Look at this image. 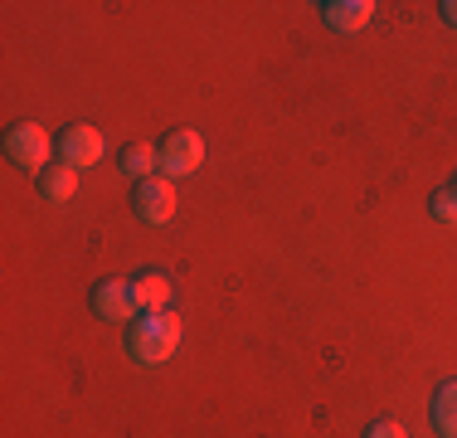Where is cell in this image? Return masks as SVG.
I'll return each mask as SVG.
<instances>
[{"label": "cell", "mask_w": 457, "mask_h": 438, "mask_svg": "<svg viewBox=\"0 0 457 438\" xmlns=\"http://www.w3.org/2000/svg\"><path fill=\"white\" fill-rule=\"evenodd\" d=\"M122 171L137 175V181H151V175L161 171V147H151V141H132V147H122Z\"/></svg>", "instance_id": "30bf717a"}, {"label": "cell", "mask_w": 457, "mask_h": 438, "mask_svg": "<svg viewBox=\"0 0 457 438\" xmlns=\"http://www.w3.org/2000/svg\"><path fill=\"white\" fill-rule=\"evenodd\" d=\"M39 195H45L49 205H69L73 195H79V171L73 166H49L39 175Z\"/></svg>", "instance_id": "9c48e42d"}, {"label": "cell", "mask_w": 457, "mask_h": 438, "mask_svg": "<svg viewBox=\"0 0 457 438\" xmlns=\"http://www.w3.org/2000/svg\"><path fill=\"white\" fill-rule=\"evenodd\" d=\"M453 190H457V181H453Z\"/></svg>", "instance_id": "9a60e30c"}, {"label": "cell", "mask_w": 457, "mask_h": 438, "mask_svg": "<svg viewBox=\"0 0 457 438\" xmlns=\"http://www.w3.org/2000/svg\"><path fill=\"white\" fill-rule=\"evenodd\" d=\"M433 424H438L443 438H457V380L438 390V400H433Z\"/></svg>", "instance_id": "8fae6325"}, {"label": "cell", "mask_w": 457, "mask_h": 438, "mask_svg": "<svg viewBox=\"0 0 457 438\" xmlns=\"http://www.w3.org/2000/svg\"><path fill=\"white\" fill-rule=\"evenodd\" d=\"M93 312L103 316V322H137L141 307H137V292L127 278H103L93 288Z\"/></svg>", "instance_id": "8992f818"}, {"label": "cell", "mask_w": 457, "mask_h": 438, "mask_svg": "<svg viewBox=\"0 0 457 438\" xmlns=\"http://www.w3.org/2000/svg\"><path fill=\"white\" fill-rule=\"evenodd\" d=\"M204 166V137L190 127H176L166 141H161V171L170 175V181H180V175H195Z\"/></svg>", "instance_id": "3957f363"}, {"label": "cell", "mask_w": 457, "mask_h": 438, "mask_svg": "<svg viewBox=\"0 0 457 438\" xmlns=\"http://www.w3.org/2000/svg\"><path fill=\"white\" fill-rule=\"evenodd\" d=\"M443 20H448V25L457 29V0H443Z\"/></svg>", "instance_id": "5bb4252c"}, {"label": "cell", "mask_w": 457, "mask_h": 438, "mask_svg": "<svg viewBox=\"0 0 457 438\" xmlns=\"http://www.w3.org/2000/svg\"><path fill=\"white\" fill-rule=\"evenodd\" d=\"M321 10L336 35H355V29H365L375 20V0H326Z\"/></svg>", "instance_id": "52a82bcc"}, {"label": "cell", "mask_w": 457, "mask_h": 438, "mask_svg": "<svg viewBox=\"0 0 457 438\" xmlns=\"http://www.w3.org/2000/svg\"><path fill=\"white\" fill-rule=\"evenodd\" d=\"M433 219H438V224H457V190L453 185H443V190L433 195Z\"/></svg>", "instance_id": "7c38bea8"}, {"label": "cell", "mask_w": 457, "mask_h": 438, "mask_svg": "<svg viewBox=\"0 0 457 438\" xmlns=\"http://www.w3.org/2000/svg\"><path fill=\"white\" fill-rule=\"evenodd\" d=\"M5 156L15 161V166L45 175L49 156H54V141H49V131L39 122H20V127H10V137H5Z\"/></svg>", "instance_id": "7a4b0ae2"}, {"label": "cell", "mask_w": 457, "mask_h": 438, "mask_svg": "<svg viewBox=\"0 0 457 438\" xmlns=\"http://www.w3.org/2000/svg\"><path fill=\"white\" fill-rule=\"evenodd\" d=\"M103 151H107L103 131L88 127V122H73V127L59 137V156H63V166H73V171L97 166V161H103Z\"/></svg>", "instance_id": "5b68a950"}, {"label": "cell", "mask_w": 457, "mask_h": 438, "mask_svg": "<svg viewBox=\"0 0 457 438\" xmlns=\"http://www.w3.org/2000/svg\"><path fill=\"white\" fill-rule=\"evenodd\" d=\"M185 326L176 312H141L132 326H127V350H132L137 366H166L176 356Z\"/></svg>", "instance_id": "6da1fadb"}, {"label": "cell", "mask_w": 457, "mask_h": 438, "mask_svg": "<svg viewBox=\"0 0 457 438\" xmlns=\"http://www.w3.org/2000/svg\"><path fill=\"white\" fill-rule=\"evenodd\" d=\"M137 219L141 224H170L176 219V181L170 175H151V181H137Z\"/></svg>", "instance_id": "277c9868"}, {"label": "cell", "mask_w": 457, "mask_h": 438, "mask_svg": "<svg viewBox=\"0 0 457 438\" xmlns=\"http://www.w3.org/2000/svg\"><path fill=\"white\" fill-rule=\"evenodd\" d=\"M132 292H137V307H141V312H170L176 282H170L166 273H141V278H132Z\"/></svg>", "instance_id": "ba28073f"}, {"label": "cell", "mask_w": 457, "mask_h": 438, "mask_svg": "<svg viewBox=\"0 0 457 438\" xmlns=\"http://www.w3.org/2000/svg\"><path fill=\"white\" fill-rule=\"evenodd\" d=\"M365 438H409L404 434V424H395V419H379V424H370Z\"/></svg>", "instance_id": "4fadbf2b"}]
</instances>
